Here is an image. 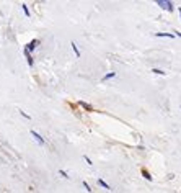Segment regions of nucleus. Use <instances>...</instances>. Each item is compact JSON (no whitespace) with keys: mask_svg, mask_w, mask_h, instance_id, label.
I'll list each match as a JSON object with an SVG mask.
<instances>
[{"mask_svg":"<svg viewBox=\"0 0 181 193\" xmlns=\"http://www.w3.org/2000/svg\"><path fill=\"white\" fill-rule=\"evenodd\" d=\"M21 8H23V12H25V15H26V17H29V10H28V7H26V3H21Z\"/></svg>","mask_w":181,"mask_h":193,"instance_id":"nucleus-11","label":"nucleus"},{"mask_svg":"<svg viewBox=\"0 0 181 193\" xmlns=\"http://www.w3.org/2000/svg\"><path fill=\"white\" fill-rule=\"evenodd\" d=\"M154 74H158V75H165V70H160V69H152Z\"/></svg>","mask_w":181,"mask_h":193,"instance_id":"nucleus-12","label":"nucleus"},{"mask_svg":"<svg viewBox=\"0 0 181 193\" xmlns=\"http://www.w3.org/2000/svg\"><path fill=\"white\" fill-rule=\"evenodd\" d=\"M114 77H116V72H108L103 79H101V80H103V82H106V80H109V79H114Z\"/></svg>","mask_w":181,"mask_h":193,"instance_id":"nucleus-9","label":"nucleus"},{"mask_svg":"<svg viewBox=\"0 0 181 193\" xmlns=\"http://www.w3.org/2000/svg\"><path fill=\"white\" fill-rule=\"evenodd\" d=\"M141 172H142V175H144V179H147L149 182H152V175L149 174V170H147V169H142Z\"/></svg>","mask_w":181,"mask_h":193,"instance_id":"nucleus-8","label":"nucleus"},{"mask_svg":"<svg viewBox=\"0 0 181 193\" xmlns=\"http://www.w3.org/2000/svg\"><path fill=\"white\" fill-rule=\"evenodd\" d=\"M83 187L86 188V192H91V187H90L88 183H86V182H83Z\"/></svg>","mask_w":181,"mask_h":193,"instance_id":"nucleus-15","label":"nucleus"},{"mask_svg":"<svg viewBox=\"0 0 181 193\" xmlns=\"http://www.w3.org/2000/svg\"><path fill=\"white\" fill-rule=\"evenodd\" d=\"M178 12H180V17H181V8H178Z\"/></svg>","mask_w":181,"mask_h":193,"instance_id":"nucleus-18","label":"nucleus"},{"mask_svg":"<svg viewBox=\"0 0 181 193\" xmlns=\"http://www.w3.org/2000/svg\"><path fill=\"white\" fill-rule=\"evenodd\" d=\"M20 115H21V116H25L26 120H31V116L28 115V113H25V111H23V110H20Z\"/></svg>","mask_w":181,"mask_h":193,"instance_id":"nucleus-13","label":"nucleus"},{"mask_svg":"<svg viewBox=\"0 0 181 193\" xmlns=\"http://www.w3.org/2000/svg\"><path fill=\"white\" fill-rule=\"evenodd\" d=\"M59 175H62L64 179H69V175H67V172H65V170H59Z\"/></svg>","mask_w":181,"mask_h":193,"instance_id":"nucleus-14","label":"nucleus"},{"mask_svg":"<svg viewBox=\"0 0 181 193\" xmlns=\"http://www.w3.org/2000/svg\"><path fill=\"white\" fill-rule=\"evenodd\" d=\"M70 44H72V49H73V52H75V56H77V57H80V49H78L77 48V44H75V43H70Z\"/></svg>","mask_w":181,"mask_h":193,"instance_id":"nucleus-10","label":"nucleus"},{"mask_svg":"<svg viewBox=\"0 0 181 193\" xmlns=\"http://www.w3.org/2000/svg\"><path fill=\"white\" fill-rule=\"evenodd\" d=\"M83 159H85L86 161V164H88V165H91V164H93V162L90 161V157H86V156H83Z\"/></svg>","mask_w":181,"mask_h":193,"instance_id":"nucleus-16","label":"nucleus"},{"mask_svg":"<svg viewBox=\"0 0 181 193\" xmlns=\"http://www.w3.org/2000/svg\"><path fill=\"white\" fill-rule=\"evenodd\" d=\"M175 36H178V38H181V31H178V30H175Z\"/></svg>","mask_w":181,"mask_h":193,"instance_id":"nucleus-17","label":"nucleus"},{"mask_svg":"<svg viewBox=\"0 0 181 193\" xmlns=\"http://www.w3.org/2000/svg\"><path fill=\"white\" fill-rule=\"evenodd\" d=\"M29 134H31L33 138L36 139V141H38V144H39V146H44V144H46V141H44V139H43V138H41V134H39V133H36L34 129H31V131H29Z\"/></svg>","mask_w":181,"mask_h":193,"instance_id":"nucleus-2","label":"nucleus"},{"mask_svg":"<svg viewBox=\"0 0 181 193\" xmlns=\"http://www.w3.org/2000/svg\"><path fill=\"white\" fill-rule=\"evenodd\" d=\"M98 185H100V187H103V188H106V190H113L108 183H106V182H104L103 179H98Z\"/></svg>","mask_w":181,"mask_h":193,"instance_id":"nucleus-6","label":"nucleus"},{"mask_svg":"<svg viewBox=\"0 0 181 193\" xmlns=\"http://www.w3.org/2000/svg\"><path fill=\"white\" fill-rule=\"evenodd\" d=\"M38 44H39V39H33V41L28 43V46L25 48V49H28L29 52H33V51H34V49L38 48Z\"/></svg>","mask_w":181,"mask_h":193,"instance_id":"nucleus-3","label":"nucleus"},{"mask_svg":"<svg viewBox=\"0 0 181 193\" xmlns=\"http://www.w3.org/2000/svg\"><path fill=\"white\" fill-rule=\"evenodd\" d=\"M78 105H80L82 108H85L86 111H93V106H91V105H88V103H85V101H80Z\"/></svg>","mask_w":181,"mask_h":193,"instance_id":"nucleus-7","label":"nucleus"},{"mask_svg":"<svg viewBox=\"0 0 181 193\" xmlns=\"http://www.w3.org/2000/svg\"><path fill=\"white\" fill-rule=\"evenodd\" d=\"M157 5H158L160 8L167 10V12H173V2H170V0H157Z\"/></svg>","mask_w":181,"mask_h":193,"instance_id":"nucleus-1","label":"nucleus"},{"mask_svg":"<svg viewBox=\"0 0 181 193\" xmlns=\"http://www.w3.org/2000/svg\"><path fill=\"white\" fill-rule=\"evenodd\" d=\"M25 56H26V59H28V65L31 67V65H33V57H31V52H29L28 49H25Z\"/></svg>","mask_w":181,"mask_h":193,"instance_id":"nucleus-5","label":"nucleus"},{"mask_svg":"<svg viewBox=\"0 0 181 193\" xmlns=\"http://www.w3.org/2000/svg\"><path fill=\"white\" fill-rule=\"evenodd\" d=\"M155 36L157 38H175V34L173 33H157Z\"/></svg>","mask_w":181,"mask_h":193,"instance_id":"nucleus-4","label":"nucleus"}]
</instances>
